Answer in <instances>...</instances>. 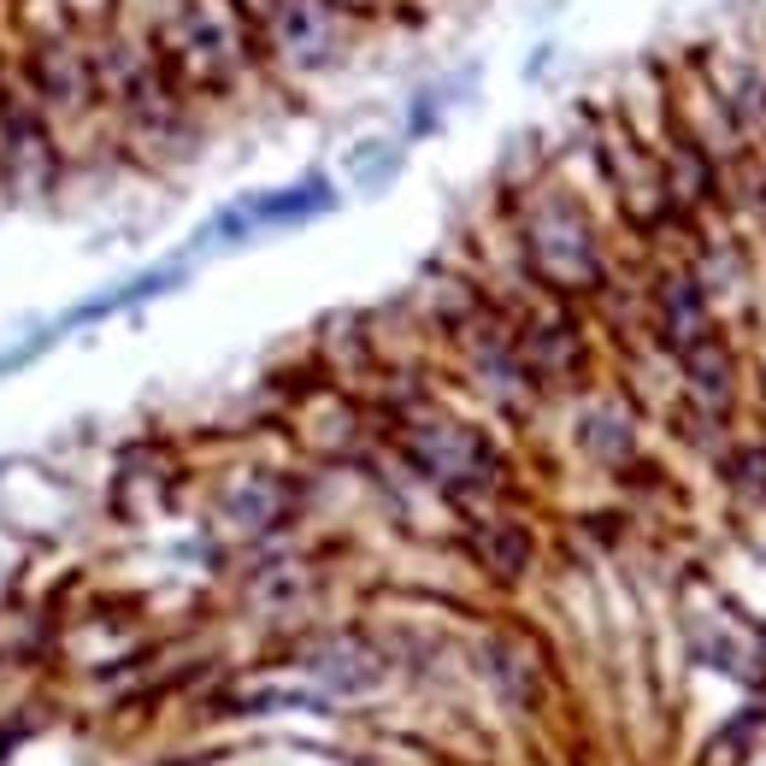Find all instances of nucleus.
Here are the masks:
<instances>
[{"mask_svg":"<svg viewBox=\"0 0 766 766\" xmlns=\"http://www.w3.org/2000/svg\"><path fill=\"white\" fill-rule=\"evenodd\" d=\"M519 248H525V266L537 271V283L554 289V295H590V289H602V278H607L590 213L560 190H542L525 201Z\"/></svg>","mask_w":766,"mask_h":766,"instance_id":"obj_1","label":"nucleus"},{"mask_svg":"<svg viewBox=\"0 0 766 766\" xmlns=\"http://www.w3.org/2000/svg\"><path fill=\"white\" fill-rule=\"evenodd\" d=\"M401 454L419 478H431L449 496H489L501 484V454L460 419L419 413L401 424Z\"/></svg>","mask_w":766,"mask_h":766,"instance_id":"obj_2","label":"nucleus"},{"mask_svg":"<svg viewBox=\"0 0 766 766\" xmlns=\"http://www.w3.org/2000/svg\"><path fill=\"white\" fill-rule=\"evenodd\" d=\"M331 183L325 177H306V183H289L278 195H253L242 207H230L225 218H213V242H242L253 230H283V225H301V218H319L331 207Z\"/></svg>","mask_w":766,"mask_h":766,"instance_id":"obj_3","label":"nucleus"},{"mask_svg":"<svg viewBox=\"0 0 766 766\" xmlns=\"http://www.w3.org/2000/svg\"><path fill=\"white\" fill-rule=\"evenodd\" d=\"M655 331L672 354H690L695 343H708L713 331V313H708V289L695 271H667L655 283Z\"/></svg>","mask_w":766,"mask_h":766,"instance_id":"obj_4","label":"nucleus"},{"mask_svg":"<svg viewBox=\"0 0 766 766\" xmlns=\"http://www.w3.org/2000/svg\"><path fill=\"white\" fill-rule=\"evenodd\" d=\"M514 343H519V360L531 371V384H554V378H572L584 366V336L572 331L567 313H531L514 325Z\"/></svg>","mask_w":766,"mask_h":766,"instance_id":"obj_5","label":"nucleus"},{"mask_svg":"<svg viewBox=\"0 0 766 766\" xmlns=\"http://www.w3.org/2000/svg\"><path fill=\"white\" fill-rule=\"evenodd\" d=\"M484 672H489V684L501 690V702L537 708V695H542V655L525 637H489L484 643Z\"/></svg>","mask_w":766,"mask_h":766,"instance_id":"obj_6","label":"nucleus"},{"mask_svg":"<svg viewBox=\"0 0 766 766\" xmlns=\"http://www.w3.org/2000/svg\"><path fill=\"white\" fill-rule=\"evenodd\" d=\"M306 672L325 690H371L384 678V660H378V649H366L360 637H331V643L306 649Z\"/></svg>","mask_w":766,"mask_h":766,"instance_id":"obj_7","label":"nucleus"},{"mask_svg":"<svg viewBox=\"0 0 766 766\" xmlns=\"http://www.w3.org/2000/svg\"><path fill=\"white\" fill-rule=\"evenodd\" d=\"M584 442H590L595 460H607V466L632 460V424H625V413H613V407H602V413L584 424Z\"/></svg>","mask_w":766,"mask_h":766,"instance_id":"obj_8","label":"nucleus"},{"mask_svg":"<svg viewBox=\"0 0 766 766\" xmlns=\"http://www.w3.org/2000/svg\"><path fill=\"white\" fill-rule=\"evenodd\" d=\"M478 549H484V567H489V572L514 578V572H525V554H531V542H525L519 525H489V531L478 537Z\"/></svg>","mask_w":766,"mask_h":766,"instance_id":"obj_9","label":"nucleus"}]
</instances>
